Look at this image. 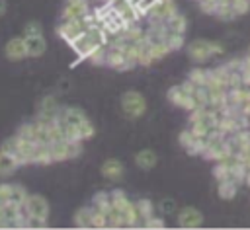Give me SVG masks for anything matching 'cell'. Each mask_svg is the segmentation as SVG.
<instances>
[{
    "instance_id": "cell-1",
    "label": "cell",
    "mask_w": 250,
    "mask_h": 230,
    "mask_svg": "<svg viewBox=\"0 0 250 230\" xmlns=\"http://www.w3.org/2000/svg\"><path fill=\"white\" fill-rule=\"evenodd\" d=\"M119 103H121L123 115L129 117V119H139V117H143V115L146 113V99H145V96H143L141 92H137V90H127V92L121 96Z\"/></svg>"
},
{
    "instance_id": "cell-2",
    "label": "cell",
    "mask_w": 250,
    "mask_h": 230,
    "mask_svg": "<svg viewBox=\"0 0 250 230\" xmlns=\"http://www.w3.org/2000/svg\"><path fill=\"white\" fill-rule=\"evenodd\" d=\"M225 49L221 43L217 41H207V39H195L188 45V55L191 57V60L195 62H205L207 58L215 57V55H221Z\"/></svg>"
},
{
    "instance_id": "cell-3",
    "label": "cell",
    "mask_w": 250,
    "mask_h": 230,
    "mask_svg": "<svg viewBox=\"0 0 250 230\" xmlns=\"http://www.w3.org/2000/svg\"><path fill=\"white\" fill-rule=\"evenodd\" d=\"M88 29L86 25V19L84 18H76V19H61L59 27H57V33L66 41L70 43L72 39H76L80 33H84Z\"/></svg>"
},
{
    "instance_id": "cell-4",
    "label": "cell",
    "mask_w": 250,
    "mask_h": 230,
    "mask_svg": "<svg viewBox=\"0 0 250 230\" xmlns=\"http://www.w3.org/2000/svg\"><path fill=\"white\" fill-rule=\"evenodd\" d=\"M23 211L29 216H37V218L47 220L49 212H51V207H49V201L43 195H27V199L23 203Z\"/></svg>"
},
{
    "instance_id": "cell-5",
    "label": "cell",
    "mask_w": 250,
    "mask_h": 230,
    "mask_svg": "<svg viewBox=\"0 0 250 230\" xmlns=\"http://www.w3.org/2000/svg\"><path fill=\"white\" fill-rule=\"evenodd\" d=\"M105 64L113 70H127V68H133V64L129 62L127 55L123 49H119L117 45L109 43L107 49H105Z\"/></svg>"
},
{
    "instance_id": "cell-6",
    "label": "cell",
    "mask_w": 250,
    "mask_h": 230,
    "mask_svg": "<svg viewBox=\"0 0 250 230\" xmlns=\"http://www.w3.org/2000/svg\"><path fill=\"white\" fill-rule=\"evenodd\" d=\"M176 212H178V226L180 228L191 230V228H199L203 224V214L195 207H182Z\"/></svg>"
},
{
    "instance_id": "cell-7",
    "label": "cell",
    "mask_w": 250,
    "mask_h": 230,
    "mask_svg": "<svg viewBox=\"0 0 250 230\" xmlns=\"http://www.w3.org/2000/svg\"><path fill=\"white\" fill-rule=\"evenodd\" d=\"M174 12H178L174 0H158V2L148 10L146 18H150L152 23H164Z\"/></svg>"
},
{
    "instance_id": "cell-8",
    "label": "cell",
    "mask_w": 250,
    "mask_h": 230,
    "mask_svg": "<svg viewBox=\"0 0 250 230\" xmlns=\"http://www.w3.org/2000/svg\"><path fill=\"white\" fill-rule=\"evenodd\" d=\"M59 101L55 96H45L41 101H39V107H37V119L39 121H55L59 117Z\"/></svg>"
},
{
    "instance_id": "cell-9",
    "label": "cell",
    "mask_w": 250,
    "mask_h": 230,
    "mask_svg": "<svg viewBox=\"0 0 250 230\" xmlns=\"http://www.w3.org/2000/svg\"><path fill=\"white\" fill-rule=\"evenodd\" d=\"M70 49L78 55V58H88L90 57V53L96 49V47H100V45H96L94 43V39L88 35V31H84V33H80L76 39H72L70 43Z\"/></svg>"
},
{
    "instance_id": "cell-10",
    "label": "cell",
    "mask_w": 250,
    "mask_h": 230,
    "mask_svg": "<svg viewBox=\"0 0 250 230\" xmlns=\"http://www.w3.org/2000/svg\"><path fill=\"white\" fill-rule=\"evenodd\" d=\"M4 55L8 60H21L27 57L25 53V41H23V35L21 37H12L6 47H4Z\"/></svg>"
},
{
    "instance_id": "cell-11",
    "label": "cell",
    "mask_w": 250,
    "mask_h": 230,
    "mask_svg": "<svg viewBox=\"0 0 250 230\" xmlns=\"http://www.w3.org/2000/svg\"><path fill=\"white\" fill-rule=\"evenodd\" d=\"M62 125H68V127H78L84 119H86V113L80 109V107H62L59 111V117H57Z\"/></svg>"
},
{
    "instance_id": "cell-12",
    "label": "cell",
    "mask_w": 250,
    "mask_h": 230,
    "mask_svg": "<svg viewBox=\"0 0 250 230\" xmlns=\"http://www.w3.org/2000/svg\"><path fill=\"white\" fill-rule=\"evenodd\" d=\"M100 172H102V175H104L105 179L115 181V179H119V177L125 173V166H123V162L117 160V158H107V160H104V164L100 166Z\"/></svg>"
},
{
    "instance_id": "cell-13",
    "label": "cell",
    "mask_w": 250,
    "mask_h": 230,
    "mask_svg": "<svg viewBox=\"0 0 250 230\" xmlns=\"http://www.w3.org/2000/svg\"><path fill=\"white\" fill-rule=\"evenodd\" d=\"M25 41V53L27 57H41L47 51V41L43 35H31V37H23Z\"/></svg>"
},
{
    "instance_id": "cell-14",
    "label": "cell",
    "mask_w": 250,
    "mask_h": 230,
    "mask_svg": "<svg viewBox=\"0 0 250 230\" xmlns=\"http://www.w3.org/2000/svg\"><path fill=\"white\" fill-rule=\"evenodd\" d=\"M156 162H158V156H156V152L150 150V148H143V150H139V152L135 154V164H137L141 170H145V172L152 170V168L156 166Z\"/></svg>"
},
{
    "instance_id": "cell-15",
    "label": "cell",
    "mask_w": 250,
    "mask_h": 230,
    "mask_svg": "<svg viewBox=\"0 0 250 230\" xmlns=\"http://www.w3.org/2000/svg\"><path fill=\"white\" fill-rule=\"evenodd\" d=\"M20 162L6 150H0V177H6V175H12L16 170H18Z\"/></svg>"
},
{
    "instance_id": "cell-16",
    "label": "cell",
    "mask_w": 250,
    "mask_h": 230,
    "mask_svg": "<svg viewBox=\"0 0 250 230\" xmlns=\"http://www.w3.org/2000/svg\"><path fill=\"white\" fill-rule=\"evenodd\" d=\"M121 216H123V224L125 226H143V220L139 216V211H137L135 203H131V201L121 209Z\"/></svg>"
},
{
    "instance_id": "cell-17",
    "label": "cell",
    "mask_w": 250,
    "mask_h": 230,
    "mask_svg": "<svg viewBox=\"0 0 250 230\" xmlns=\"http://www.w3.org/2000/svg\"><path fill=\"white\" fill-rule=\"evenodd\" d=\"M53 158H51V150H49V144H39L35 146V150L31 152V160L29 164H39V166H47L51 164Z\"/></svg>"
},
{
    "instance_id": "cell-18",
    "label": "cell",
    "mask_w": 250,
    "mask_h": 230,
    "mask_svg": "<svg viewBox=\"0 0 250 230\" xmlns=\"http://www.w3.org/2000/svg\"><path fill=\"white\" fill-rule=\"evenodd\" d=\"M164 25H166L168 31L186 33V29H188V19H186V16H182L180 12H174V14L164 21Z\"/></svg>"
},
{
    "instance_id": "cell-19",
    "label": "cell",
    "mask_w": 250,
    "mask_h": 230,
    "mask_svg": "<svg viewBox=\"0 0 250 230\" xmlns=\"http://www.w3.org/2000/svg\"><path fill=\"white\" fill-rule=\"evenodd\" d=\"M236 191H238V183L232 181V179H223V181H219V185H217V193H219V197L225 199V201L234 199V197H236Z\"/></svg>"
},
{
    "instance_id": "cell-20",
    "label": "cell",
    "mask_w": 250,
    "mask_h": 230,
    "mask_svg": "<svg viewBox=\"0 0 250 230\" xmlns=\"http://www.w3.org/2000/svg\"><path fill=\"white\" fill-rule=\"evenodd\" d=\"M92 214L94 207H82L74 212V226L76 228H92Z\"/></svg>"
},
{
    "instance_id": "cell-21",
    "label": "cell",
    "mask_w": 250,
    "mask_h": 230,
    "mask_svg": "<svg viewBox=\"0 0 250 230\" xmlns=\"http://www.w3.org/2000/svg\"><path fill=\"white\" fill-rule=\"evenodd\" d=\"M229 172H230V179H232V181L242 183V181H244V175H246V172H248V168H246L244 162H238V160L232 158V160L229 162Z\"/></svg>"
},
{
    "instance_id": "cell-22",
    "label": "cell",
    "mask_w": 250,
    "mask_h": 230,
    "mask_svg": "<svg viewBox=\"0 0 250 230\" xmlns=\"http://www.w3.org/2000/svg\"><path fill=\"white\" fill-rule=\"evenodd\" d=\"M94 134H96V127H94V123L86 117L78 127H76V136L84 142V140H90V138H94Z\"/></svg>"
},
{
    "instance_id": "cell-23",
    "label": "cell",
    "mask_w": 250,
    "mask_h": 230,
    "mask_svg": "<svg viewBox=\"0 0 250 230\" xmlns=\"http://www.w3.org/2000/svg\"><path fill=\"white\" fill-rule=\"evenodd\" d=\"M135 207H137L139 216H141L143 226H145V220L154 214V203H152L150 199H139V201H135Z\"/></svg>"
},
{
    "instance_id": "cell-24",
    "label": "cell",
    "mask_w": 250,
    "mask_h": 230,
    "mask_svg": "<svg viewBox=\"0 0 250 230\" xmlns=\"http://www.w3.org/2000/svg\"><path fill=\"white\" fill-rule=\"evenodd\" d=\"M164 45L168 47V51H178V49H182V47H184V33H176V31H168V29H166Z\"/></svg>"
},
{
    "instance_id": "cell-25",
    "label": "cell",
    "mask_w": 250,
    "mask_h": 230,
    "mask_svg": "<svg viewBox=\"0 0 250 230\" xmlns=\"http://www.w3.org/2000/svg\"><path fill=\"white\" fill-rule=\"evenodd\" d=\"M178 140H180V144L188 150V154H191V156L197 154V150H195V140H197V138L189 133V129H188V131H182L180 136H178Z\"/></svg>"
},
{
    "instance_id": "cell-26",
    "label": "cell",
    "mask_w": 250,
    "mask_h": 230,
    "mask_svg": "<svg viewBox=\"0 0 250 230\" xmlns=\"http://www.w3.org/2000/svg\"><path fill=\"white\" fill-rule=\"evenodd\" d=\"M27 191H25V187L23 185H20V183H12V193H10V203H14V205H23L25 203V199H27Z\"/></svg>"
},
{
    "instance_id": "cell-27",
    "label": "cell",
    "mask_w": 250,
    "mask_h": 230,
    "mask_svg": "<svg viewBox=\"0 0 250 230\" xmlns=\"http://www.w3.org/2000/svg\"><path fill=\"white\" fill-rule=\"evenodd\" d=\"M92 207L98 209V211H107L111 207V199H109V193L107 191H98L92 199Z\"/></svg>"
},
{
    "instance_id": "cell-28",
    "label": "cell",
    "mask_w": 250,
    "mask_h": 230,
    "mask_svg": "<svg viewBox=\"0 0 250 230\" xmlns=\"http://www.w3.org/2000/svg\"><path fill=\"white\" fill-rule=\"evenodd\" d=\"M109 199H111V207H113V209H117V211H121V209L129 203L127 193H125V191H121V189H113V191H109Z\"/></svg>"
},
{
    "instance_id": "cell-29",
    "label": "cell",
    "mask_w": 250,
    "mask_h": 230,
    "mask_svg": "<svg viewBox=\"0 0 250 230\" xmlns=\"http://www.w3.org/2000/svg\"><path fill=\"white\" fill-rule=\"evenodd\" d=\"M16 134H20V136H23V138H29V140H35V136H37V121L23 123V125L18 129ZM35 142H37V140H35Z\"/></svg>"
},
{
    "instance_id": "cell-30",
    "label": "cell",
    "mask_w": 250,
    "mask_h": 230,
    "mask_svg": "<svg viewBox=\"0 0 250 230\" xmlns=\"http://www.w3.org/2000/svg\"><path fill=\"white\" fill-rule=\"evenodd\" d=\"M213 177H215L217 181H223V179H230L229 162H217V166L213 168Z\"/></svg>"
},
{
    "instance_id": "cell-31",
    "label": "cell",
    "mask_w": 250,
    "mask_h": 230,
    "mask_svg": "<svg viewBox=\"0 0 250 230\" xmlns=\"http://www.w3.org/2000/svg\"><path fill=\"white\" fill-rule=\"evenodd\" d=\"M156 207H158V211L164 212V214H170V212H176V211H178V205H176V201H174L172 197H164V199H160Z\"/></svg>"
},
{
    "instance_id": "cell-32",
    "label": "cell",
    "mask_w": 250,
    "mask_h": 230,
    "mask_svg": "<svg viewBox=\"0 0 250 230\" xmlns=\"http://www.w3.org/2000/svg\"><path fill=\"white\" fill-rule=\"evenodd\" d=\"M205 78H207V70L203 68H193L189 70V76H188V80L193 82L195 86H205Z\"/></svg>"
},
{
    "instance_id": "cell-33",
    "label": "cell",
    "mask_w": 250,
    "mask_h": 230,
    "mask_svg": "<svg viewBox=\"0 0 250 230\" xmlns=\"http://www.w3.org/2000/svg\"><path fill=\"white\" fill-rule=\"evenodd\" d=\"M92 228H107V214H105V211L94 209V214H92Z\"/></svg>"
},
{
    "instance_id": "cell-34",
    "label": "cell",
    "mask_w": 250,
    "mask_h": 230,
    "mask_svg": "<svg viewBox=\"0 0 250 230\" xmlns=\"http://www.w3.org/2000/svg\"><path fill=\"white\" fill-rule=\"evenodd\" d=\"M31 35H43V27H41V23L35 21V19L27 21V23L23 25V37H31Z\"/></svg>"
},
{
    "instance_id": "cell-35",
    "label": "cell",
    "mask_w": 250,
    "mask_h": 230,
    "mask_svg": "<svg viewBox=\"0 0 250 230\" xmlns=\"http://www.w3.org/2000/svg\"><path fill=\"white\" fill-rule=\"evenodd\" d=\"M105 49H107V47H96V49L90 53V57H88L86 60H90V62H94V64H105Z\"/></svg>"
},
{
    "instance_id": "cell-36",
    "label": "cell",
    "mask_w": 250,
    "mask_h": 230,
    "mask_svg": "<svg viewBox=\"0 0 250 230\" xmlns=\"http://www.w3.org/2000/svg\"><path fill=\"white\" fill-rule=\"evenodd\" d=\"M166 97H168L170 103L180 105V101H182V97H184V90H182L180 86H172V88L166 92Z\"/></svg>"
},
{
    "instance_id": "cell-37",
    "label": "cell",
    "mask_w": 250,
    "mask_h": 230,
    "mask_svg": "<svg viewBox=\"0 0 250 230\" xmlns=\"http://www.w3.org/2000/svg\"><path fill=\"white\" fill-rule=\"evenodd\" d=\"M156 2H158V0H137V2L133 4V6L137 8L139 16H141V18H145V16L148 14V10H150V8H152V6L156 4Z\"/></svg>"
},
{
    "instance_id": "cell-38",
    "label": "cell",
    "mask_w": 250,
    "mask_h": 230,
    "mask_svg": "<svg viewBox=\"0 0 250 230\" xmlns=\"http://www.w3.org/2000/svg\"><path fill=\"white\" fill-rule=\"evenodd\" d=\"M23 228H47V220L37 218V216H29V214H25Z\"/></svg>"
},
{
    "instance_id": "cell-39",
    "label": "cell",
    "mask_w": 250,
    "mask_h": 230,
    "mask_svg": "<svg viewBox=\"0 0 250 230\" xmlns=\"http://www.w3.org/2000/svg\"><path fill=\"white\" fill-rule=\"evenodd\" d=\"M178 107H182V109H186V111H193V109L197 107V103H195L193 96L184 94V97H182V101H180V105H178Z\"/></svg>"
},
{
    "instance_id": "cell-40",
    "label": "cell",
    "mask_w": 250,
    "mask_h": 230,
    "mask_svg": "<svg viewBox=\"0 0 250 230\" xmlns=\"http://www.w3.org/2000/svg\"><path fill=\"white\" fill-rule=\"evenodd\" d=\"M145 228H166V222H164V218L152 214L145 220Z\"/></svg>"
},
{
    "instance_id": "cell-41",
    "label": "cell",
    "mask_w": 250,
    "mask_h": 230,
    "mask_svg": "<svg viewBox=\"0 0 250 230\" xmlns=\"http://www.w3.org/2000/svg\"><path fill=\"white\" fill-rule=\"evenodd\" d=\"M10 193H12V183H0V205L10 201Z\"/></svg>"
},
{
    "instance_id": "cell-42",
    "label": "cell",
    "mask_w": 250,
    "mask_h": 230,
    "mask_svg": "<svg viewBox=\"0 0 250 230\" xmlns=\"http://www.w3.org/2000/svg\"><path fill=\"white\" fill-rule=\"evenodd\" d=\"M240 80H242V86H250V68H242L240 70Z\"/></svg>"
},
{
    "instance_id": "cell-43",
    "label": "cell",
    "mask_w": 250,
    "mask_h": 230,
    "mask_svg": "<svg viewBox=\"0 0 250 230\" xmlns=\"http://www.w3.org/2000/svg\"><path fill=\"white\" fill-rule=\"evenodd\" d=\"M6 10H8L6 0H0V16H4V14H6Z\"/></svg>"
},
{
    "instance_id": "cell-44",
    "label": "cell",
    "mask_w": 250,
    "mask_h": 230,
    "mask_svg": "<svg viewBox=\"0 0 250 230\" xmlns=\"http://www.w3.org/2000/svg\"><path fill=\"white\" fill-rule=\"evenodd\" d=\"M244 183L250 187V168H248V172H246V175H244Z\"/></svg>"
},
{
    "instance_id": "cell-45",
    "label": "cell",
    "mask_w": 250,
    "mask_h": 230,
    "mask_svg": "<svg viewBox=\"0 0 250 230\" xmlns=\"http://www.w3.org/2000/svg\"><path fill=\"white\" fill-rule=\"evenodd\" d=\"M127 2H131V4H135V2H137V0H127Z\"/></svg>"
},
{
    "instance_id": "cell-46",
    "label": "cell",
    "mask_w": 250,
    "mask_h": 230,
    "mask_svg": "<svg viewBox=\"0 0 250 230\" xmlns=\"http://www.w3.org/2000/svg\"><path fill=\"white\" fill-rule=\"evenodd\" d=\"M248 129H250V121H248Z\"/></svg>"
},
{
    "instance_id": "cell-47",
    "label": "cell",
    "mask_w": 250,
    "mask_h": 230,
    "mask_svg": "<svg viewBox=\"0 0 250 230\" xmlns=\"http://www.w3.org/2000/svg\"><path fill=\"white\" fill-rule=\"evenodd\" d=\"M248 53H250V51H248Z\"/></svg>"
}]
</instances>
